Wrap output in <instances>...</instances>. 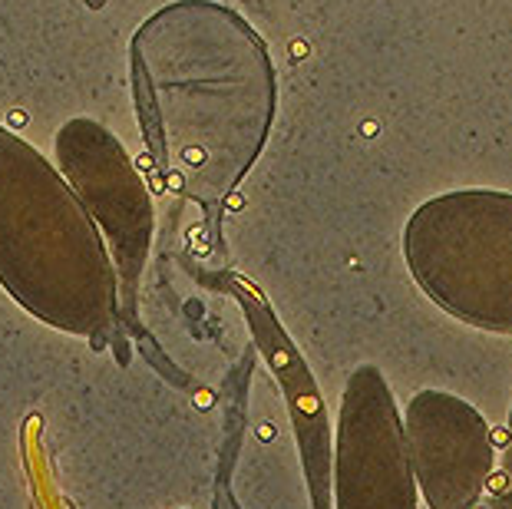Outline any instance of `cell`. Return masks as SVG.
<instances>
[{"mask_svg":"<svg viewBox=\"0 0 512 509\" xmlns=\"http://www.w3.org/2000/svg\"><path fill=\"white\" fill-rule=\"evenodd\" d=\"M0 281L20 305L67 331H96L113 311V262L86 205L0 129Z\"/></svg>","mask_w":512,"mask_h":509,"instance_id":"1","label":"cell"},{"mask_svg":"<svg viewBox=\"0 0 512 509\" xmlns=\"http://www.w3.org/2000/svg\"><path fill=\"white\" fill-rule=\"evenodd\" d=\"M60 162L86 212L103 225L123 278L133 285L149 245V196L116 136L90 119H73L60 133Z\"/></svg>","mask_w":512,"mask_h":509,"instance_id":"2","label":"cell"},{"mask_svg":"<svg viewBox=\"0 0 512 509\" xmlns=\"http://www.w3.org/2000/svg\"><path fill=\"white\" fill-rule=\"evenodd\" d=\"M506 476L503 473H496V476H489V493H503L506 490Z\"/></svg>","mask_w":512,"mask_h":509,"instance_id":"3","label":"cell"},{"mask_svg":"<svg viewBox=\"0 0 512 509\" xmlns=\"http://www.w3.org/2000/svg\"><path fill=\"white\" fill-rule=\"evenodd\" d=\"M493 443H496V447H506V443H509V430L506 427H496L493 430Z\"/></svg>","mask_w":512,"mask_h":509,"instance_id":"4","label":"cell"}]
</instances>
